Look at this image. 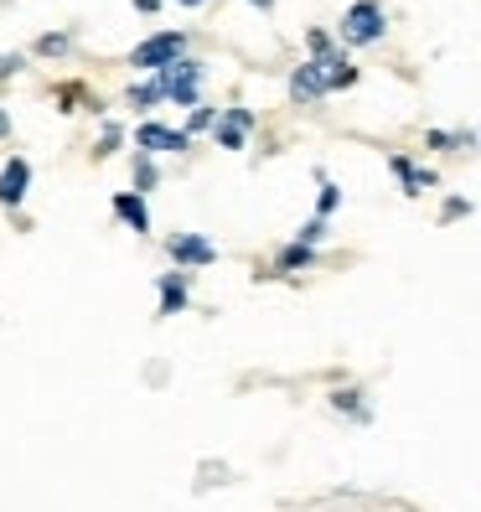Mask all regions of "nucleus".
<instances>
[{
  "instance_id": "nucleus-6",
  "label": "nucleus",
  "mask_w": 481,
  "mask_h": 512,
  "mask_svg": "<svg viewBox=\"0 0 481 512\" xmlns=\"http://www.w3.org/2000/svg\"><path fill=\"white\" fill-rule=\"evenodd\" d=\"M290 94H295L300 104L321 99V94H326V68H321V63H300L295 78H290Z\"/></svg>"
},
{
  "instance_id": "nucleus-1",
  "label": "nucleus",
  "mask_w": 481,
  "mask_h": 512,
  "mask_svg": "<svg viewBox=\"0 0 481 512\" xmlns=\"http://www.w3.org/2000/svg\"><path fill=\"white\" fill-rule=\"evenodd\" d=\"M383 6L378 0H357V6L342 16V42H352V47H368V42H378L383 37Z\"/></svg>"
},
{
  "instance_id": "nucleus-15",
  "label": "nucleus",
  "mask_w": 481,
  "mask_h": 512,
  "mask_svg": "<svg viewBox=\"0 0 481 512\" xmlns=\"http://www.w3.org/2000/svg\"><path fill=\"white\" fill-rule=\"evenodd\" d=\"M150 187H156V166L140 156V161H135V192H150Z\"/></svg>"
},
{
  "instance_id": "nucleus-24",
  "label": "nucleus",
  "mask_w": 481,
  "mask_h": 512,
  "mask_svg": "<svg viewBox=\"0 0 481 512\" xmlns=\"http://www.w3.org/2000/svg\"><path fill=\"white\" fill-rule=\"evenodd\" d=\"M0 135H6V114H0Z\"/></svg>"
},
{
  "instance_id": "nucleus-14",
  "label": "nucleus",
  "mask_w": 481,
  "mask_h": 512,
  "mask_svg": "<svg viewBox=\"0 0 481 512\" xmlns=\"http://www.w3.org/2000/svg\"><path fill=\"white\" fill-rule=\"evenodd\" d=\"M337 202H342V192H337L332 182H321V197H316V218H332V213H337Z\"/></svg>"
},
{
  "instance_id": "nucleus-5",
  "label": "nucleus",
  "mask_w": 481,
  "mask_h": 512,
  "mask_svg": "<svg viewBox=\"0 0 481 512\" xmlns=\"http://www.w3.org/2000/svg\"><path fill=\"white\" fill-rule=\"evenodd\" d=\"M249 130H254V114H249V109H228V114L218 119V145H223V150H244Z\"/></svg>"
},
{
  "instance_id": "nucleus-2",
  "label": "nucleus",
  "mask_w": 481,
  "mask_h": 512,
  "mask_svg": "<svg viewBox=\"0 0 481 512\" xmlns=\"http://www.w3.org/2000/svg\"><path fill=\"white\" fill-rule=\"evenodd\" d=\"M182 47H187V37H182V32H166V37L140 42V47L130 52V63H135V68H171L176 57H182Z\"/></svg>"
},
{
  "instance_id": "nucleus-8",
  "label": "nucleus",
  "mask_w": 481,
  "mask_h": 512,
  "mask_svg": "<svg viewBox=\"0 0 481 512\" xmlns=\"http://www.w3.org/2000/svg\"><path fill=\"white\" fill-rule=\"evenodd\" d=\"M182 306H187V275L171 269V275H161V316H176Z\"/></svg>"
},
{
  "instance_id": "nucleus-22",
  "label": "nucleus",
  "mask_w": 481,
  "mask_h": 512,
  "mask_svg": "<svg viewBox=\"0 0 481 512\" xmlns=\"http://www.w3.org/2000/svg\"><path fill=\"white\" fill-rule=\"evenodd\" d=\"M135 6H140V11H156V6H161V0H135Z\"/></svg>"
},
{
  "instance_id": "nucleus-3",
  "label": "nucleus",
  "mask_w": 481,
  "mask_h": 512,
  "mask_svg": "<svg viewBox=\"0 0 481 512\" xmlns=\"http://www.w3.org/2000/svg\"><path fill=\"white\" fill-rule=\"evenodd\" d=\"M197 68H202V63H187V57H176L171 68H161V78H156V94H171L176 104H197V88H192Z\"/></svg>"
},
{
  "instance_id": "nucleus-13",
  "label": "nucleus",
  "mask_w": 481,
  "mask_h": 512,
  "mask_svg": "<svg viewBox=\"0 0 481 512\" xmlns=\"http://www.w3.org/2000/svg\"><path fill=\"white\" fill-rule=\"evenodd\" d=\"M332 404H337L342 414H352V419H368L363 399H357V388H337V394H332Z\"/></svg>"
},
{
  "instance_id": "nucleus-20",
  "label": "nucleus",
  "mask_w": 481,
  "mask_h": 512,
  "mask_svg": "<svg viewBox=\"0 0 481 512\" xmlns=\"http://www.w3.org/2000/svg\"><path fill=\"white\" fill-rule=\"evenodd\" d=\"M430 145H435V150H456V145H461V135H445V130H430Z\"/></svg>"
},
{
  "instance_id": "nucleus-19",
  "label": "nucleus",
  "mask_w": 481,
  "mask_h": 512,
  "mask_svg": "<svg viewBox=\"0 0 481 512\" xmlns=\"http://www.w3.org/2000/svg\"><path fill=\"white\" fill-rule=\"evenodd\" d=\"M156 99H161V94H156V83H145V88H135V94H130V104H135V109H150Z\"/></svg>"
},
{
  "instance_id": "nucleus-11",
  "label": "nucleus",
  "mask_w": 481,
  "mask_h": 512,
  "mask_svg": "<svg viewBox=\"0 0 481 512\" xmlns=\"http://www.w3.org/2000/svg\"><path fill=\"white\" fill-rule=\"evenodd\" d=\"M140 150H187V135H182V130L145 125V130H140Z\"/></svg>"
},
{
  "instance_id": "nucleus-9",
  "label": "nucleus",
  "mask_w": 481,
  "mask_h": 512,
  "mask_svg": "<svg viewBox=\"0 0 481 512\" xmlns=\"http://www.w3.org/2000/svg\"><path fill=\"white\" fill-rule=\"evenodd\" d=\"M26 176H32V171H26V161H11L6 171H0V202H6V207H16L26 197Z\"/></svg>"
},
{
  "instance_id": "nucleus-18",
  "label": "nucleus",
  "mask_w": 481,
  "mask_h": 512,
  "mask_svg": "<svg viewBox=\"0 0 481 512\" xmlns=\"http://www.w3.org/2000/svg\"><path fill=\"white\" fill-rule=\"evenodd\" d=\"M471 213V202H461V197H450L445 207H440V223H450V218H466Z\"/></svg>"
},
{
  "instance_id": "nucleus-10",
  "label": "nucleus",
  "mask_w": 481,
  "mask_h": 512,
  "mask_svg": "<svg viewBox=\"0 0 481 512\" xmlns=\"http://www.w3.org/2000/svg\"><path fill=\"white\" fill-rule=\"evenodd\" d=\"M114 213L125 218L135 233H150V213H145V202H140V192H119L114 197Z\"/></svg>"
},
{
  "instance_id": "nucleus-25",
  "label": "nucleus",
  "mask_w": 481,
  "mask_h": 512,
  "mask_svg": "<svg viewBox=\"0 0 481 512\" xmlns=\"http://www.w3.org/2000/svg\"><path fill=\"white\" fill-rule=\"evenodd\" d=\"M182 6H202V0H182Z\"/></svg>"
},
{
  "instance_id": "nucleus-7",
  "label": "nucleus",
  "mask_w": 481,
  "mask_h": 512,
  "mask_svg": "<svg viewBox=\"0 0 481 512\" xmlns=\"http://www.w3.org/2000/svg\"><path fill=\"white\" fill-rule=\"evenodd\" d=\"M388 166H394V176H399V182H404V192H409V197H419V192H425V187H435V171H425V166H414L409 156H394V161H388Z\"/></svg>"
},
{
  "instance_id": "nucleus-17",
  "label": "nucleus",
  "mask_w": 481,
  "mask_h": 512,
  "mask_svg": "<svg viewBox=\"0 0 481 512\" xmlns=\"http://www.w3.org/2000/svg\"><path fill=\"white\" fill-rule=\"evenodd\" d=\"M218 119H213V109H192V119H187V130L197 135V130H213Z\"/></svg>"
},
{
  "instance_id": "nucleus-21",
  "label": "nucleus",
  "mask_w": 481,
  "mask_h": 512,
  "mask_svg": "<svg viewBox=\"0 0 481 512\" xmlns=\"http://www.w3.org/2000/svg\"><path fill=\"white\" fill-rule=\"evenodd\" d=\"M114 145H119V130H104V140H99V156H109Z\"/></svg>"
},
{
  "instance_id": "nucleus-23",
  "label": "nucleus",
  "mask_w": 481,
  "mask_h": 512,
  "mask_svg": "<svg viewBox=\"0 0 481 512\" xmlns=\"http://www.w3.org/2000/svg\"><path fill=\"white\" fill-rule=\"evenodd\" d=\"M249 6H259V11H269V6H275V0H249Z\"/></svg>"
},
{
  "instance_id": "nucleus-12",
  "label": "nucleus",
  "mask_w": 481,
  "mask_h": 512,
  "mask_svg": "<svg viewBox=\"0 0 481 512\" xmlns=\"http://www.w3.org/2000/svg\"><path fill=\"white\" fill-rule=\"evenodd\" d=\"M306 264H316V249H306V244H290L275 259V269H306Z\"/></svg>"
},
{
  "instance_id": "nucleus-4",
  "label": "nucleus",
  "mask_w": 481,
  "mask_h": 512,
  "mask_svg": "<svg viewBox=\"0 0 481 512\" xmlns=\"http://www.w3.org/2000/svg\"><path fill=\"white\" fill-rule=\"evenodd\" d=\"M166 254L176 264H187V269H202V264L218 259V249L207 244V238H197V233H166Z\"/></svg>"
},
{
  "instance_id": "nucleus-16",
  "label": "nucleus",
  "mask_w": 481,
  "mask_h": 512,
  "mask_svg": "<svg viewBox=\"0 0 481 512\" xmlns=\"http://www.w3.org/2000/svg\"><path fill=\"white\" fill-rule=\"evenodd\" d=\"M321 238H326V218H311L306 228H300V244H306V249H311V244H321Z\"/></svg>"
}]
</instances>
